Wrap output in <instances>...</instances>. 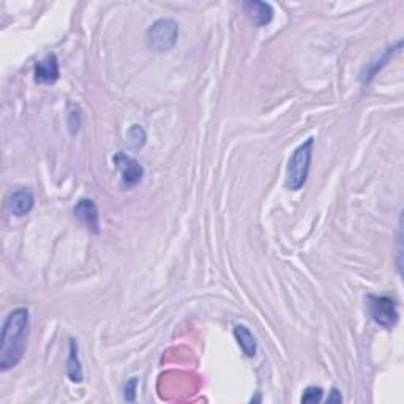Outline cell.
Wrapping results in <instances>:
<instances>
[{"instance_id": "1", "label": "cell", "mask_w": 404, "mask_h": 404, "mask_svg": "<svg viewBox=\"0 0 404 404\" xmlns=\"http://www.w3.org/2000/svg\"><path fill=\"white\" fill-rule=\"evenodd\" d=\"M30 313L27 308H16L7 316L0 338V370L8 371L23 360L29 339Z\"/></svg>"}, {"instance_id": "2", "label": "cell", "mask_w": 404, "mask_h": 404, "mask_svg": "<svg viewBox=\"0 0 404 404\" xmlns=\"http://www.w3.org/2000/svg\"><path fill=\"white\" fill-rule=\"evenodd\" d=\"M313 147H315V138H308L304 144H300L297 149L290 155L288 169H286V180H284V187L290 191H299L304 188L308 179L310 168H311V158H313Z\"/></svg>"}, {"instance_id": "3", "label": "cell", "mask_w": 404, "mask_h": 404, "mask_svg": "<svg viewBox=\"0 0 404 404\" xmlns=\"http://www.w3.org/2000/svg\"><path fill=\"white\" fill-rule=\"evenodd\" d=\"M179 39V24L172 18H160L145 32V43L155 52L171 51Z\"/></svg>"}, {"instance_id": "4", "label": "cell", "mask_w": 404, "mask_h": 404, "mask_svg": "<svg viewBox=\"0 0 404 404\" xmlns=\"http://www.w3.org/2000/svg\"><path fill=\"white\" fill-rule=\"evenodd\" d=\"M368 311L371 319L384 328L395 327L400 319L396 301L387 295H368Z\"/></svg>"}, {"instance_id": "5", "label": "cell", "mask_w": 404, "mask_h": 404, "mask_svg": "<svg viewBox=\"0 0 404 404\" xmlns=\"http://www.w3.org/2000/svg\"><path fill=\"white\" fill-rule=\"evenodd\" d=\"M114 163L117 166L118 172H120V185L125 190L136 187L138 183H141L144 177V168L138 160H134L130 155L118 152L114 155Z\"/></svg>"}, {"instance_id": "6", "label": "cell", "mask_w": 404, "mask_h": 404, "mask_svg": "<svg viewBox=\"0 0 404 404\" xmlns=\"http://www.w3.org/2000/svg\"><path fill=\"white\" fill-rule=\"evenodd\" d=\"M73 213L92 233H100V212L94 199H81L74 206Z\"/></svg>"}, {"instance_id": "7", "label": "cell", "mask_w": 404, "mask_h": 404, "mask_svg": "<svg viewBox=\"0 0 404 404\" xmlns=\"http://www.w3.org/2000/svg\"><path fill=\"white\" fill-rule=\"evenodd\" d=\"M35 83L39 84H54L61 76V68L56 54H47L43 61L36 62L35 65Z\"/></svg>"}, {"instance_id": "8", "label": "cell", "mask_w": 404, "mask_h": 404, "mask_svg": "<svg viewBox=\"0 0 404 404\" xmlns=\"http://www.w3.org/2000/svg\"><path fill=\"white\" fill-rule=\"evenodd\" d=\"M244 12L256 27H264L272 23L273 19V8L270 3L259 2V0H248L244 2Z\"/></svg>"}, {"instance_id": "9", "label": "cell", "mask_w": 404, "mask_h": 404, "mask_svg": "<svg viewBox=\"0 0 404 404\" xmlns=\"http://www.w3.org/2000/svg\"><path fill=\"white\" fill-rule=\"evenodd\" d=\"M35 206V196L34 193L27 188H21V190L14 191L8 199V209L14 217H25L32 212Z\"/></svg>"}, {"instance_id": "10", "label": "cell", "mask_w": 404, "mask_h": 404, "mask_svg": "<svg viewBox=\"0 0 404 404\" xmlns=\"http://www.w3.org/2000/svg\"><path fill=\"white\" fill-rule=\"evenodd\" d=\"M400 50H401V41H398L396 46L389 47V50H387L384 54H381L378 59H374L373 62H370L368 65L362 70V73H360V79H362V83L368 84L370 81L373 79L376 74H378V72H381V70L387 65V62H389L390 59L395 56V54Z\"/></svg>"}, {"instance_id": "11", "label": "cell", "mask_w": 404, "mask_h": 404, "mask_svg": "<svg viewBox=\"0 0 404 404\" xmlns=\"http://www.w3.org/2000/svg\"><path fill=\"white\" fill-rule=\"evenodd\" d=\"M234 337L246 357L248 359L255 357L256 352H257V343H256V338L251 333L250 328L244 324L234 326Z\"/></svg>"}, {"instance_id": "12", "label": "cell", "mask_w": 404, "mask_h": 404, "mask_svg": "<svg viewBox=\"0 0 404 404\" xmlns=\"http://www.w3.org/2000/svg\"><path fill=\"white\" fill-rule=\"evenodd\" d=\"M67 374L72 382H83L84 373H83V365H81L79 360V352H78V343L74 339H70V354L67 360Z\"/></svg>"}, {"instance_id": "13", "label": "cell", "mask_w": 404, "mask_h": 404, "mask_svg": "<svg viewBox=\"0 0 404 404\" xmlns=\"http://www.w3.org/2000/svg\"><path fill=\"white\" fill-rule=\"evenodd\" d=\"M322 396H324V390H322L321 387L311 385V387H306L304 395H301L300 398V401L305 404H316L322 401Z\"/></svg>"}, {"instance_id": "14", "label": "cell", "mask_w": 404, "mask_h": 404, "mask_svg": "<svg viewBox=\"0 0 404 404\" xmlns=\"http://www.w3.org/2000/svg\"><path fill=\"white\" fill-rule=\"evenodd\" d=\"M145 131L141 125H133L128 131V141H130L131 147L134 149H141L145 144Z\"/></svg>"}, {"instance_id": "15", "label": "cell", "mask_w": 404, "mask_h": 404, "mask_svg": "<svg viewBox=\"0 0 404 404\" xmlns=\"http://www.w3.org/2000/svg\"><path fill=\"white\" fill-rule=\"evenodd\" d=\"M136 390H138V378H131L123 387V398L127 401L136 400Z\"/></svg>"}, {"instance_id": "16", "label": "cell", "mask_w": 404, "mask_h": 404, "mask_svg": "<svg viewBox=\"0 0 404 404\" xmlns=\"http://www.w3.org/2000/svg\"><path fill=\"white\" fill-rule=\"evenodd\" d=\"M68 127H70V131H72V134L79 131V127H81V114H79V111L73 109V111L68 112Z\"/></svg>"}, {"instance_id": "17", "label": "cell", "mask_w": 404, "mask_h": 404, "mask_svg": "<svg viewBox=\"0 0 404 404\" xmlns=\"http://www.w3.org/2000/svg\"><path fill=\"white\" fill-rule=\"evenodd\" d=\"M341 401H343L341 393H339L337 389H333L327 398V403H341Z\"/></svg>"}]
</instances>
